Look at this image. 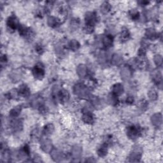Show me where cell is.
<instances>
[{
	"label": "cell",
	"instance_id": "6da1fadb",
	"mask_svg": "<svg viewBox=\"0 0 163 163\" xmlns=\"http://www.w3.org/2000/svg\"><path fill=\"white\" fill-rule=\"evenodd\" d=\"M74 92L76 96L82 99L88 98L90 94V91L88 87L82 84H76L74 87Z\"/></svg>",
	"mask_w": 163,
	"mask_h": 163
},
{
	"label": "cell",
	"instance_id": "7a4b0ae2",
	"mask_svg": "<svg viewBox=\"0 0 163 163\" xmlns=\"http://www.w3.org/2000/svg\"><path fill=\"white\" fill-rule=\"evenodd\" d=\"M143 153V150L139 145H136L133 147L132 152L129 156V161L137 162L140 161Z\"/></svg>",
	"mask_w": 163,
	"mask_h": 163
},
{
	"label": "cell",
	"instance_id": "3957f363",
	"mask_svg": "<svg viewBox=\"0 0 163 163\" xmlns=\"http://www.w3.org/2000/svg\"><path fill=\"white\" fill-rule=\"evenodd\" d=\"M127 136L131 139H136L138 138L141 133V129L138 126H131L127 128L126 130Z\"/></svg>",
	"mask_w": 163,
	"mask_h": 163
},
{
	"label": "cell",
	"instance_id": "277c9868",
	"mask_svg": "<svg viewBox=\"0 0 163 163\" xmlns=\"http://www.w3.org/2000/svg\"><path fill=\"white\" fill-rule=\"evenodd\" d=\"M33 75L36 78L42 80L44 77L45 69L44 66L41 63H38L34 67L33 69Z\"/></svg>",
	"mask_w": 163,
	"mask_h": 163
},
{
	"label": "cell",
	"instance_id": "5b68a950",
	"mask_svg": "<svg viewBox=\"0 0 163 163\" xmlns=\"http://www.w3.org/2000/svg\"><path fill=\"white\" fill-rule=\"evenodd\" d=\"M121 76L124 82H128L131 79L132 76V70L130 66H124L121 70Z\"/></svg>",
	"mask_w": 163,
	"mask_h": 163
},
{
	"label": "cell",
	"instance_id": "8992f818",
	"mask_svg": "<svg viewBox=\"0 0 163 163\" xmlns=\"http://www.w3.org/2000/svg\"><path fill=\"white\" fill-rule=\"evenodd\" d=\"M40 148L45 153L51 152L53 149L52 141L48 138L42 139L40 141Z\"/></svg>",
	"mask_w": 163,
	"mask_h": 163
},
{
	"label": "cell",
	"instance_id": "52a82bcc",
	"mask_svg": "<svg viewBox=\"0 0 163 163\" xmlns=\"http://www.w3.org/2000/svg\"><path fill=\"white\" fill-rule=\"evenodd\" d=\"M85 20V25L94 26L96 23L97 22V15L94 12H89L86 13Z\"/></svg>",
	"mask_w": 163,
	"mask_h": 163
},
{
	"label": "cell",
	"instance_id": "ba28073f",
	"mask_svg": "<svg viewBox=\"0 0 163 163\" xmlns=\"http://www.w3.org/2000/svg\"><path fill=\"white\" fill-rule=\"evenodd\" d=\"M6 25L7 27L10 30L12 31H14L17 28H19V21L17 18L14 15H12L8 19L7 22H6Z\"/></svg>",
	"mask_w": 163,
	"mask_h": 163
},
{
	"label": "cell",
	"instance_id": "9c48e42d",
	"mask_svg": "<svg viewBox=\"0 0 163 163\" xmlns=\"http://www.w3.org/2000/svg\"><path fill=\"white\" fill-rule=\"evenodd\" d=\"M51 156L52 159L55 162L61 161L65 158V154L59 149H52L51 152Z\"/></svg>",
	"mask_w": 163,
	"mask_h": 163
},
{
	"label": "cell",
	"instance_id": "30bf717a",
	"mask_svg": "<svg viewBox=\"0 0 163 163\" xmlns=\"http://www.w3.org/2000/svg\"><path fill=\"white\" fill-rule=\"evenodd\" d=\"M151 76L152 80L154 81L157 87L161 89H162V75L161 73L159 70H155L152 73Z\"/></svg>",
	"mask_w": 163,
	"mask_h": 163
},
{
	"label": "cell",
	"instance_id": "8fae6325",
	"mask_svg": "<svg viewBox=\"0 0 163 163\" xmlns=\"http://www.w3.org/2000/svg\"><path fill=\"white\" fill-rule=\"evenodd\" d=\"M151 122L152 125L156 128H159L162 125V118L160 113L155 114L151 117Z\"/></svg>",
	"mask_w": 163,
	"mask_h": 163
},
{
	"label": "cell",
	"instance_id": "7c38bea8",
	"mask_svg": "<svg viewBox=\"0 0 163 163\" xmlns=\"http://www.w3.org/2000/svg\"><path fill=\"white\" fill-rule=\"evenodd\" d=\"M71 156L75 159H79L82 155V148L78 145H74L71 148Z\"/></svg>",
	"mask_w": 163,
	"mask_h": 163
},
{
	"label": "cell",
	"instance_id": "4fadbf2b",
	"mask_svg": "<svg viewBox=\"0 0 163 163\" xmlns=\"http://www.w3.org/2000/svg\"><path fill=\"white\" fill-rule=\"evenodd\" d=\"M77 75L80 78H84L87 74V68L84 65H80L76 69Z\"/></svg>",
	"mask_w": 163,
	"mask_h": 163
},
{
	"label": "cell",
	"instance_id": "5bb4252c",
	"mask_svg": "<svg viewBox=\"0 0 163 163\" xmlns=\"http://www.w3.org/2000/svg\"><path fill=\"white\" fill-rule=\"evenodd\" d=\"M82 121L86 124H92L94 122V116L91 114V112H85L82 115Z\"/></svg>",
	"mask_w": 163,
	"mask_h": 163
},
{
	"label": "cell",
	"instance_id": "9a60e30c",
	"mask_svg": "<svg viewBox=\"0 0 163 163\" xmlns=\"http://www.w3.org/2000/svg\"><path fill=\"white\" fill-rule=\"evenodd\" d=\"M124 86L121 84H119V83L115 84L112 87V93L117 96L122 94L123 92H124Z\"/></svg>",
	"mask_w": 163,
	"mask_h": 163
},
{
	"label": "cell",
	"instance_id": "2e32d148",
	"mask_svg": "<svg viewBox=\"0 0 163 163\" xmlns=\"http://www.w3.org/2000/svg\"><path fill=\"white\" fill-rule=\"evenodd\" d=\"M145 35L147 36V39L151 40H154L157 38V33H156L155 30L152 28L146 29Z\"/></svg>",
	"mask_w": 163,
	"mask_h": 163
},
{
	"label": "cell",
	"instance_id": "e0dca14e",
	"mask_svg": "<svg viewBox=\"0 0 163 163\" xmlns=\"http://www.w3.org/2000/svg\"><path fill=\"white\" fill-rule=\"evenodd\" d=\"M123 61L122 56L119 54H114L112 55L111 62L112 64L114 66H119L121 65Z\"/></svg>",
	"mask_w": 163,
	"mask_h": 163
},
{
	"label": "cell",
	"instance_id": "ac0fdd59",
	"mask_svg": "<svg viewBox=\"0 0 163 163\" xmlns=\"http://www.w3.org/2000/svg\"><path fill=\"white\" fill-rule=\"evenodd\" d=\"M18 91L19 96H21L22 97H27L30 94V90L26 84H22L21 85H20Z\"/></svg>",
	"mask_w": 163,
	"mask_h": 163
},
{
	"label": "cell",
	"instance_id": "d6986e66",
	"mask_svg": "<svg viewBox=\"0 0 163 163\" xmlns=\"http://www.w3.org/2000/svg\"><path fill=\"white\" fill-rule=\"evenodd\" d=\"M102 44L106 48H110L113 45V37L110 35H107L105 36L103 38H102Z\"/></svg>",
	"mask_w": 163,
	"mask_h": 163
},
{
	"label": "cell",
	"instance_id": "ffe728a7",
	"mask_svg": "<svg viewBox=\"0 0 163 163\" xmlns=\"http://www.w3.org/2000/svg\"><path fill=\"white\" fill-rule=\"evenodd\" d=\"M21 73L17 70L13 71L10 75V78L13 82H18L21 80Z\"/></svg>",
	"mask_w": 163,
	"mask_h": 163
},
{
	"label": "cell",
	"instance_id": "44dd1931",
	"mask_svg": "<svg viewBox=\"0 0 163 163\" xmlns=\"http://www.w3.org/2000/svg\"><path fill=\"white\" fill-rule=\"evenodd\" d=\"M11 127L14 131H20L22 129V123L20 120H14L12 121Z\"/></svg>",
	"mask_w": 163,
	"mask_h": 163
},
{
	"label": "cell",
	"instance_id": "7402d4cb",
	"mask_svg": "<svg viewBox=\"0 0 163 163\" xmlns=\"http://www.w3.org/2000/svg\"><path fill=\"white\" fill-rule=\"evenodd\" d=\"M97 153L100 157H105L108 153V145L106 144H103L99 147L97 151Z\"/></svg>",
	"mask_w": 163,
	"mask_h": 163
},
{
	"label": "cell",
	"instance_id": "603a6c76",
	"mask_svg": "<svg viewBox=\"0 0 163 163\" xmlns=\"http://www.w3.org/2000/svg\"><path fill=\"white\" fill-rule=\"evenodd\" d=\"M54 131V126L52 124H46L43 129V134L46 136H49L53 133Z\"/></svg>",
	"mask_w": 163,
	"mask_h": 163
},
{
	"label": "cell",
	"instance_id": "cb8c5ba5",
	"mask_svg": "<svg viewBox=\"0 0 163 163\" xmlns=\"http://www.w3.org/2000/svg\"><path fill=\"white\" fill-rule=\"evenodd\" d=\"M59 23V21L58 18L53 16H50L47 19V24L51 28H54L57 26Z\"/></svg>",
	"mask_w": 163,
	"mask_h": 163
},
{
	"label": "cell",
	"instance_id": "d4e9b609",
	"mask_svg": "<svg viewBox=\"0 0 163 163\" xmlns=\"http://www.w3.org/2000/svg\"><path fill=\"white\" fill-rule=\"evenodd\" d=\"M118 96H115L113 93H111L107 96V102L111 105L115 106L118 103Z\"/></svg>",
	"mask_w": 163,
	"mask_h": 163
},
{
	"label": "cell",
	"instance_id": "484cf974",
	"mask_svg": "<svg viewBox=\"0 0 163 163\" xmlns=\"http://www.w3.org/2000/svg\"><path fill=\"white\" fill-rule=\"evenodd\" d=\"M89 103L92 106V108H97L100 106L101 101L97 96H91V98H90Z\"/></svg>",
	"mask_w": 163,
	"mask_h": 163
},
{
	"label": "cell",
	"instance_id": "4316f807",
	"mask_svg": "<svg viewBox=\"0 0 163 163\" xmlns=\"http://www.w3.org/2000/svg\"><path fill=\"white\" fill-rule=\"evenodd\" d=\"M21 106H15L14 108H12L11 110L10 111V116L12 117H18L20 114H21Z\"/></svg>",
	"mask_w": 163,
	"mask_h": 163
},
{
	"label": "cell",
	"instance_id": "83f0119b",
	"mask_svg": "<svg viewBox=\"0 0 163 163\" xmlns=\"http://www.w3.org/2000/svg\"><path fill=\"white\" fill-rule=\"evenodd\" d=\"M68 46L69 49L71 50L72 51H76L79 49L80 44L77 40H72L69 42Z\"/></svg>",
	"mask_w": 163,
	"mask_h": 163
},
{
	"label": "cell",
	"instance_id": "f1b7e54d",
	"mask_svg": "<svg viewBox=\"0 0 163 163\" xmlns=\"http://www.w3.org/2000/svg\"><path fill=\"white\" fill-rule=\"evenodd\" d=\"M101 12L103 14H106L108 13L111 10V5L108 2H104L101 5Z\"/></svg>",
	"mask_w": 163,
	"mask_h": 163
},
{
	"label": "cell",
	"instance_id": "f546056e",
	"mask_svg": "<svg viewBox=\"0 0 163 163\" xmlns=\"http://www.w3.org/2000/svg\"><path fill=\"white\" fill-rule=\"evenodd\" d=\"M18 28H19V32L20 35H21L22 36H28L30 29L26 27V26L19 25Z\"/></svg>",
	"mask_w": 163,
	"mask_h": 163
},
{
	"label": "cell",
	"instance_id": "4dcf8cb0",
	"mask_svg": "<svg viewBox=\"0 0 163 163\" xmlns=\"http://www.w3.org/2000/svg\"><path fill=\"white\" fill-rule=\"evenodd\" d=\"M129 37H130V33H129L128 29H124L122 30L121 36H120V38L122 41L126 42L128 40H129Z\"/></svg>",
	"mask_w": 163,
	"mask_h": 163
},
{
	"label": "cell",
	"instance_id": "1f68e13d",
	"mask_svg": "<svg viewBox=\"0 0 163 163\" xmlns=\"http://www.w3.org/2000/svg\"><path fill=\"white\" fill-rule=\"evenodd\" d=\"M148 97L151 101H155L158 98V94L154 89H151L148 92Z\"/></svg>",
	"mask_w": 163,
	"mask_h": 163
},
{
	"label": "cell",
	"instance_id": "d6a6232c",
	"mask_svg": "<svg viewBox=\"0 0 163 163\" xmlns=\"http://www.w3.org/2000/svg\"><path fill=\"white\" fill-rule=\"evenodd\" d=\"M129 16L133 21H137L139 17V14L136 9H132L129 12Z\"/></svg>",
	"mask_w": 163,
	"mask_h": 163
},
{
	"label": "cell",
	"instance_id": "836d02e7",
	"mask_svg": "<svg viewBox=\"0 0 163 163\" xmlns=\"http://www.w3.org/2000/svg\"><path fill=\"white\" fill-rule=\"evenodd\" d=\"M2 151V159L4 160V161H9L11 158V154L7 149H4Z\"/></svg>",
	"mask_w": 163,
	"mask_h": 163
},
{
	"label": "cell",
	"instance_id": "e575fe53",
	"mask_svg": "<svg viewBox=\"0 0 163 163\" xmlns=\"http://www.w3.org/2000/svg\"><path fill=\"white\" fill-rule=\"evenodd\" d=\"M154 61L155 65L158 66V67H161L162 66V62H163V60H162V58L161 55H155L154 58Z\"/></svg>",
	"mask_w": 163,
	"mask_h": 163
},
{
	"label": "cell",
	"instance_id": "d590c367",
	"mask_svg": "<svg viewBox=\"0 0 163 163\" xmlns=\"http://www.w3.org/2000/svg\"><path fill=\"white\" fill-rule=\"evenodd\" d=\"M138 107L139 108V110H140L141 111L144 112L145 111L146 109L148 107V103H147L145 100H141L139 101V103H138Z\"/></svg>",
	"mask_w": 163,
	"mask_h": 163
},
{
	"label": "cell",
	"instance_id": "8d00e7d4",
	"mask_svg": "<svg viewBox=\"0 0 163 163\" xmlns=\"http://www.w3.org/2000/svg\"><path fill=\"white\" fill-rule=\"evenodd\" d=\"M55 52L57 53L58 55H62L64 54L65 52V49H64V46H62V45L61 44H57L55 46Z\"/></svg>",
	"mask_w": 163,
	"mask_h": 163
},
{
	"label": "cell",
	"instance_id": "74e56055",
	"mask_svg": "<svg viewBox=\"0 0 163 163\" xmlns=\"http://www.w3.org/2000/svg\"><path fill=\"white\" fill-rule=\"evenodd\" d=\"M99 61L100 62L101 64H104L106 62V60H107V55H106V53L104 51L101 52L99 54Z\"/></svg>",
	"mask_w": 163,
	"mask_h": 163
},
{
	"label": "cell",
	"instance_id": "f35d334b",
	"mask_svg": "<svg viewBox=\"0 0 163 163\" xmlns=\"http://www.w3.org/2000/svg\"><path fill=\"white\" fill-rule=\"evenodd\" d=\"M19 96L18 90L17 89H12L9 91L8 96L10 99H17Z\"/></svg>",
	"mask_w": 163,
	"mask_h": 163
},
{
	"label": "cell",
	"instance_id": "ab89813d",
	"mask_svg": "<svg viewBox=\"0 0 163 163\" xmlns=\"http://www.w3.org/2000/svg\"><path fill=\"white\" fill-rule=\"evenodd\" d=\"M39 130L38 129H35L34 130H33L31 135H30V136H31V138L33 140H37V139L39 138V136H40V133H39Z\"/></svg>",
	"mask_w": 163,
	"mask_h": 163
},
{
	"label": "cell",
	"instance_id": "60d3db41",
	"mask_svg": "<svg viewBox=\"0 0 163 163\" xmlns=\"http://www.w3.org/2000/svg\"><path fill=\"white\" fill-rule=\"evenodd\" d=\"M84 31H85V33H87V34H90V33H92L93 31H94V26L85 25L84 29Z\"/></svg>",
	"mask_w": 163,
	"mask_h": 163
},
{
	"label": "cell",
	"instance_id": "b9f144b4",
	"mask_svg": "<svg viewBox=\"0 0 163 163\" xmlns=\"http://www.w3.org/2000/svg\"><path fill=\"white\" fill-rule=\"evenodd\" d=\"M38 109L40 110V112L42 114H45L46 112H47V108L46 106H45L44 105L42 104L40 106L38 107Z\"/></svg>",
	"mask_w": 163,
	"mask_h": 163
},
{
	"label": "cell",
	"instance_id": "7bdbcfd3",
	"mask_svg": "<svg viewBox=\"0 0 163 163\" xmlns=\"http://www.w3.org/2000/svg\"><path fill=\"white\" fill-rule=\"evenodd\" d=\"M138 54L139 57H144V56L146 54V51H145V48L141 47V48L139 49V51H138Z\"/></svg>",
	"mask_w": 163,
	"mask_h": 163
},
{
	"label": "cell",
	"instance_id": "ee69618b",
	"mask_svg": "<svg viewBox=\"0 0 163 163\" xmlns=\"http://www.w3.org/2000/svg\"><path fill=\"white\" fill-rule=\"evenodd\" d=\"M134 101H135V99H134L133 97H132V96H128V97L127 98V99H126V103H127L128 104L131 105V104L133 103Z\"/></svg>",
	"mask_w": 163,
	"mask_h": 163
},
{
	"label": "cell",
	"instance_id": "f6af8a7d",
	"mask_svg": "<svg viewBox=\"0 0 163 163\" xmlns=\"http://www.w3.org/2000/svg\"><path fill=\"white\" fill-rule=\"evenodd\" d=\"M36 51L38 53H39V54H42V53L44 52V48H43V46L41 45H38L36 46Z\"/></svg>",
	"mask_w": 163,
	"mask_h": 163
},
{
	"label": "cell",
	"instance_id": "bcb514c9",
	"mask_svg": "<svg viewBox=\"0 0 163 163\" xmlns=\"http://www.w3.org/2000/svg\"><path fill=\"white\" fill-rule=\"evenodd\" d=\"M1 64H3V62H6V61H7V59H6V55H3L1 57Z\"/></svg>",
	"mask_w": 163,
	"mask_h": 163
},
{
	"label": "cell",
	"instance_id": "7dc6e473",
	"mask_svg": "<svg viewBox=\"0 0 163 163\" xmlns=\"http://www.w3.org/2000/svg\"><path fill=\"white\" fill-rule=\"evenodd\" d=\"M140 5H141V6H145V5H147V4H148L149 3V2H148V1H141L140 3Z\"/></svg>",
	"mask_w": 163,
	"mask_h": 163
}]
</instances>
